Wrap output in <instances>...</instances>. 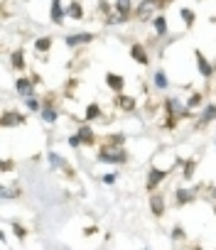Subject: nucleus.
I'll list each match as a JSON object with an SVG mask.
<instances>
[{
	"label": "nucleus",
	"instance_id": "obj_1",
	"mask_svg": "<svg viewBox=\"0 0 216 250\" xmlns=\"http://www.w3.org/2000/svg\"><path fill=\"white\" fill-rule=\"evenodd\" d=\"M96 160L103 162V165H126V162L130 160V155H128L126 147H116V145L103 143V145H98V150H96Z\"/></svg>",
	"mask_w": 216,
	"mask_h": 250
},
{
	"label": "nucleus",
	"instance_id": "obj_2",
	"mask_svg": "<svg viewBox=\"0 0 216 250\" xmlns=\"http://www.w3.org/2000/svg\"><path fill=\"white\" fill-rule=\"evenodd\" d=\"M162 105H165V113H167L170 118H179V120H182V118H192V115H194V113L187 108V103H182L177 96H167V98L162 101Z\"/></svg>",
	"mask_w": 216,
	"mask_h": 250
},
{
	"label": "nucleus",
	"instance_id": "obj_3",
	"mask_svg": "<svg viewBox=\"0 0 216 250\" xmlns=\"http://www.w3.org/2000/svg\"><path fill=\"white\" fill-rule=\"evenodd\" d=\"M167 177H170V169L150 167V169H148V179H145V189H148V194H155V191L165 184Z\"/></svg>",
	"mask_w": 216,
	"mask_h": 250
},
{
	"label": "nucleus",
	"instance_id": "obj_4",
	"mask_svg": "<svg viewBox=\"0 0 216 250\" xmlns=\"http://www.w3.org/2000/svg\"><path fill=\"white\" fill-rule=\"evenodd\" d=\"M194 62H196V71H199V76H201V79L211 81V79L216 76V66L206 59V54H204L201 49H194Z\"/></svg>",
	"mask_w": 216,
	"mask_h": 250
},
{
	"label": "nucleus",
	"instance_id": "obj_5",
	"mask_svg": "<svg viewBox=\"0 0 216 250\" xmlns=\"http://www.w3.org/2000/svg\"><path fill=\"white\" fill-rule=\"evenodd\" d=\"M214 120H216V103L211 101V103H206V105L201 108V113L196 115V120H194V130H206Z\"/></svg>",
	"mask_w": 216,
	"mask_h": 250
},
{
	"label": "nucleus",
	"instance_id": "obj_6",
	"mask_svg": "<svg viewBox=\"0 0 216 250\" xmlns=\"http://www.w3.org/2000/svg\"><path fill=\"white\" fill-rule=\"evenodd\" d=\"M13 91H15L20 98H35V93H37V83H35L30 76H18L15 83H13Z\"/></svg>",
	"mask_w": 216,
	"mask_h": 250
},
{
	"label": "nucleus",
	"instance_id": "obj_7",
	"mask_svg": "<svg viewBox=\"0 0 216 250\" xmlns=\"http://www.w3.org/2000/svg\"><path fill=\"white\" fill-rule=\"evenodd\" d=\"M155 10H160V3L157 0H140V3L135 5V13H133V18L135 20H152L155 18Z\"/></svg>",
	"mask_w": 216,
	"mask_h": 250
},
{
	"label": "nucleus",
	"instance_id": "obj_8",
	"mask_svg": "<svg viewBox=\"0 0 216 250\" xmlns=\"http://www.w3.org/2000/svg\"><path fill=\"white\" fill-rule=\"evenodd\" d=\"M20 125H27V115L20 113L18 108H5L3 110V128H20Z\"/></svg>",
	"mask_w": 216,
	"mask_h": 250
},
{
	"label": "nucleus",
	"instance_id": "obj_9",
	"mask_svg": "<svg viewBox=\"0 0 216 250\" xmlns=\"http://www.w3.org/2000/svg\"><path fill=\"white\" fill-rule=\"evenodd\" d=\"M196 201V189H189V187H174V206L182 208V206H189Z\"/></svg>",
	"mask_w": 216,
	"mask_h": 250
},
{
	"label": "nucleus",
	"instance_id": "obj_10",
	"mask_svg": "<svg viewBox=\"0 0 216 250\" xmlns=\"http://www.w3.org/2000/svg\"><path fill=\"white\" fill-rule=\"evenodd\" d=\"M52 98H54V93H49V96H47L44 108H42V113H40V118H42L47 125H54V123L59 120V108H57V103H54Z\"/></svg>",
	"mask_w": 216,
	"mask_h": 250
},
{
	"label": "nucleus",
	"instance_id": "obj_11",
	"mask_svg": "<svg viewBox=\"0 0 216 250\" xmlns=\"http://www.w3.org/2000/svg\"><path fill=\"white\" fill-rule=\"evenodd\" d=\"M64 20H66V8H64V3H62V0H49V22L57 25V27H62Z\"/></svg>",
	"mask_w": 216,
	"mask_h": 250
},
{
	"label": "nucleus",
	"instance_id": "obj_12",
	"mask_svg": "<svg viewBox=\"0 0 216 250\" xmlns=\"http://www.w3.org/2000/svg\"><path fill=\"white\" fill-rule=\"evenodd\" d=\"M93 40H96L93 32H76V35H66V37H64V44H66L69 49H76V47L91 44Z\"/></svg>",
	"mask_w": 216,
	"mask_h": 250
},
{
	"label": "nucleus",
	"instance_id": "obj_13",
	"mask_svg": "<svg viewBox=\"0 0 216 250\" xmlns=\"http://www.w3.org/2000/svg\"><path fill=\"white\" fill-rule=\"evenodd\" d=\"M113 105L118 110H123V113H135L138 110V98L135 96H128V93H116Z\"/></svg>",
	"mask_w": 216,
	"mask_h": 250
},
{
	"label": "nucleus",
	"instance_id": "obj_14",
	"mask_svg": "<svg viewBox=\"0 0 216 250\" xmlns=\"http://www.w3.org/2000/svg\"><path fill=\"white\" fill-rule=\"evenodd\" d=\"M76 135H79V140H81V145L84 147H96V130L91 128V125H79L76 128Z\"/></svg>",
	"mask_w": 216,
	"mask_h": 250
},
{
	"label": "nucleus",
	"instance_id": "obj_15",
	"mask_svg": "<svg viewBox=\"0 0 216 250\" xmlns=\"http://www.w3.org/2000/svg\"><path fill=\"white\" fill-rule=\"evenodd\" d=\"M150 213L155 216V218H162L165 216V211H167V206H165V196L160 194V191H155V194H150Z\"/></svg>",
	"mask_w": 216,
	"mask_h": 250
},
{
	"label": "nucleus",
	"instance_id": "obj_16",
	"mask_svg": "<svg viewBox=\"0 0 216 250\" xmlns=\"http://www.w3.org/2000/svg\"><path fill=\"white\" fill-rule=\"evenodd\" d=\"M106 86L111 88L113 93H123L126 91V76H121L116 71H108L106 74Z\"/></svg>",
	"mask_w": 216,
	"mask_h": 250
},
{
	"label": "nucleus",
	"instance_id": "obj_17",
	"mask_svg": "<svg viewBox=\"0 0 216 250\" xmlns=\"http://www.w3.org/2000/svg\"><path fill=\"white\" fill-rule=\"evenodd\" d=\"M150 25H152V32H155L157 40H165V37L170 35V27H167V18H165V15H155V18L150 20Z\"/></svg>",
	"mask_w": 216,
	"mask_h": 250
},
{
	"label": "nucleus",
	"instance_id": "obj_18",
	"mask_svg": "<svg viewBox=\"0 0 216 250\" xmlns=\"http://www.w3.org/2000/svg\"><path fill=\"white\" fill-rule=\"evenodd\" d=\"M128 52H130V57H133V59H135L138 64H140V66H150V54H148V49H145L143 44L133 42Z\"/></svg>",
	"mask_w": 216,
	"mask_h": 250
},
{
	"label": "nucleus",
	"instance_id": "obj_19",
	"mask_svg": "<svg viewBox=\"0 0 216 250\" xmlns=\"http://www.w3.org/2000/svg\"><path fill=\"white\" fill-rule=\"evenodd\" d=\"M10 66H13L15 71H25V69H27V62H25V52H22L20 47L10 52Z\"/></svg>",
	"mask_w": 216,
	"mask_h": 250
},
{
	"label": "nucleus",
	"instance_id": "obj_20",
	"mask_svg": "<svg viewBox=\"0 0 216 250\" xmlns=\"http://www.w3.org/2000/svg\"><path fill=\"white\" fill-rule=\"evenodd\" d=\"M152 86H155L157 91H167V88H170V79H167V71H165V69H155V74H152Z\"/></svg>",
	"mask_w": 216,
	"mask_h": 250
},
{
	"label": "nucleus",
	"instance_id": "obj_21",
	"mask_svg": "<svg viewBox=\"0 0 216 250\" xmlns=\"http://www.w3.org/2000/svg\"><path fill=\"white\" fill-rule=\"evenodd\" d=\"M84 5L79 3V0H71V3L66 5V18H71V20H76V22H81L84 20Z\"/></svg>",
	"mask_w": 216,
	"mask_h": 250
},
{
	"label": "nucleus",
	"instance_id": "obj_22",
	"mask_svg": "<svg viewBox=\"0 0 216 250\" xmlns=\"http://www.w3.org/2000/svg\"><path fill=\"white\" fill-rule=\"evenodd\" d=\"M22 196V189L15 184V187H10V184H3L0 187V199L3 201H10V199H20Z\"/></svg>",
	"mask_w": 216,
	"mask_h": 250
},
{
	"label": "nucleus",
	"instance_id": "obj_23",
	"mask_svg": "<svg viewBox=\"0 0 216 250\" xmlns=\"http://www.w3.org/2000/svg\"><path fill=\"white\" fill-rule=\"evenodd\" d=\"M101 118H103L101 105H98V103H88L86 110H84V120H86V123H93V120H101Z\"/></svg>",
	"mask_w": 216,
	"mask_h": 250
},
{
	"label": "nucleus",
	"instance_id": "obj_24",
	"mask_svg": "<svg viewBox=\"0 0 216 250\" xmlns=\"http://www.w3.org/2000/svg\"><path fill=\"white\" fill-rule=\"evenodd\" d=\"M52 44H54V40H52L49 35H44V37H37L32 47H35V52H37V54H47V52L52 49Z\"/></svg>",
	"mask_w": 216,
	"mask_h": 250
},
{
	"label": "nucleus",
	"instance_id": "obj_25",
	"mask_svg": "<svg viewBox=\"0 0 216 250\" xmlns=\"http://www.w3.org/2000/svg\"><path fill=\"white\" fill-rule=\"evenodd\" d=\"M184 103H187V108H189L192 113L206 105V103H204V93H201V91H194V93H192V96H189V98H187Z\"/></svg>",
	"mask_w": 216,
	"mask_h": 250
},
{
	"label": "nucleus",
	"instance_id": "obj_26",
	"mask_svg": "<svg viewBox=\"0 0 216 250\" xmlns=\"http://www.w3.org/2000/svg\"><path fill=\"white\" fill-rule=\"evenodd\" d=\"M179 18H182V22H184L187 30H192L194 22H196V13H194V8H179Z\"/></svg>",
	"mask_w": 216,
	"mask_h": 250
},
{
	"label": "nucleus",
	"instance_id": "obj_27",
	"mask_svg": "<svg viewBox=\"0 0 216 250\" xmlns=\"http://www.w3.org/2000/svg\"><path fill=\"white\" fill-rule=\"evenodd\" d=\"M47 162H49V167H52V169H66V165H69V162H66L62 155H57L54 150H49V152H47Z\"/></svg>",
	"mask_w": 216,
	"mask_h": 250
},
{
	"label": "nucleus",
	"instance_id": "obj_28",
	"mask_svg": "<svg viewBox=\"0 0 216 250\" xmlns=\"http://www.w3.org/2000/svg\"><path fill=\"white\" fill-rule=\"evenodd\" d=\"M194 172H196V160H194V157L184 160V162H182V179L189 182V179L194 177Z\"/></svg>",
	"mask_w": 216,
	"mask_h": 250
},
{
	"label": "nucleus",
	"instance_id": "obj_29",
	"mask_svg": "<svg viewBox=\"0 0 216 250\" xmlns=\"http://www.w3.org/2000/svg\"><path fill=\"white\" fill-rule=\"evenodd\" d=\"M25 108H27V113H42L44 101H40L37 96H35V98H25Z\"/></svg>",
	"mask_w": 216,
	"mask_h": 250
},
{
	"label": "nucleus",
	"instance_id": "obj_30",
	"mask_svg": "<svg viewBox=\"0 0 216 250\" xmlns=\"http://www.w3.org/2000/svg\"><path fill=\"white\" fill-rule=\"evenodd\" d=\"M10 228H13V233H15V238H18V240H25V238H27V228H25L22 223H18V221H15V223H10Z\"/></svg>",
	"mask_w": 216,
	"mask_h": 250
},
{
	"label": "nucleus",
	"instance_id": "obj_31",
	"mask_svg": "<svg viewBox=\"0 0 216 250\" xmlns=\"http://www.w3.org/2000/svg\"><path fill=\"white\" fill-rule=\"evenodd\" d=\"M98 13L106 15V18H111L113 15V3H108V0H98Z\"/></svg>",
	"mask_w": 216,
	"mask_h": 250
},
{
	"label": "nucleus",
	"instance_id": "obj_32",
	"mask_svg": "<svg viewBox=\"0 0 216 250\" xmlns=\"http://www.w3.org/2000/svg\"><path fill=\"white\" fill-rule=\"evenodd\" d=\"M108 145H116V147H126V135L123 133H116V135H108L106 140Z\"/></svg>",
	"mask_w": 216,
	"mask_h": 250
},
{
	"label": "nucleus",
	"instance_id": "obj_33",
	"mask_svg": "<svg viewBox=\"0 0 216 250\" xmlns=\"http://www.w3.org/2000/svg\"><path fill=\"white\" fill-rule=\"evenodd\" d=\"M177 123H179V118H165V125H162V130H167V133H172V130H177Z\"/></svg>",
	"mask_w": 216,
	"mask_h": 250
},
{
	"label": "nucleus",
	"instance_id": "obj_34",
	"mask_svg": "<svg viewBox=\"0 0 216 250\" xmlns=\"http://www.w3.org/2000/svg\"><path fill=\"white\" fill-rule=\"evenodd\" d=\"M116 179H118V172H108V174H103V177H101V182H103V184H116Z\"/></svg>",
	"mask_w": 216,
	"mask_h": 250
},
{
	"label": "nucleus",
	"instance_id": "obj_35",
	"mask_svg": "<svg viewBox=\"0 0 216 250\" xmlns=\"http://www.w3.org/2000/svg\"><path fill=\"white\" fill-rule=\"evenodd\" d=\"M187 235H184V228L182 226H174L172 228V240H184Z\"/></svg>",
	"mask_w": 216,
	"mask_h": 250
},
{
	"label": "nucleus",
	"instance_id": "obj_36",
	"mask_svg": "<svg viewBox=\"0 0 216 250\" xmlns=\"http://www.w3.org/2000/svg\"><path fill=\"white\" fill-rule=\"evenodd\" d=\"M66 143H69V147H74V150H76V147H84V145H81V140H79V135H76V133H74V135H69V138H66Z\"/></svg>",
	"mask_w": 216,
	"mask_h": 250
},
{
	"label": "nucleus",
	"instance_id": "obj_37",
	"mask_svg": "<svg viewBox=\"0 0 216 250\" xmlns=\"http://www.w3.org/2000/svg\"><path fill=\"white\" fill-rule=\"evenodd\" d=\"M10 169H13V162H10V160H5V162H3V172H5V174H8V172H10Z\"/></svg>",
	"mask_w": 216,
	"mask_h": 250
},
{
	"label": "nucleus",
	"instance_id": "obj_38",
	"mask_svg": "<svg viewBox=\"0 0 216 250\" xmlns=\"http://www.w3.org/2000/svg\"><path fill=\"white\" fill-rule=\"evenodd\" d=\"M96 230H98V226H88L84 233H86V235H91V233H96Z\"/></svg>",
	"mask_w": 216,
	"mask_h": 250
},
{
	"label": "nucleus",
	"instance_id": "obj_39",
	"mask_svg": "<svg viewBox=\"0 0 216 250\" xmlns=\"http://www.w3.org/2000/svg\"><path fill=\"white\" fill-rule=\"evenodd\" d=\"M30 79H32V81H35V83H42V76H40V74H32V76H30Z\"/></svg>",
	"mask_w": 216,
	"mask_h": 250
},
{
	"label": "nucleus",
	"instance_id": "obj_40",
	"mask_svg": "<svg viewBox=\"0 0 216 250\" xmlns=\"http://www.w3.org/2000/svg\"><path fill=\"white\" fill-rule=\"evenodd\" d=\"M209 191H211V199H214V204H216V187H211Z\"/></svg>",
	"mask_w": 216,
	"mask_h": 250
},
{
	"label": "nucleus",
	"instance_id": "obj_41",
	"mask_svg": "<svg viewBox=\"0 0 216 250\" xmlns=\"http://www.w3.org/2000/svg\"><path fill=\"white\" fill-rule=\"evenodd\" d=\"M192 250H206V248H201V245H194V248H192Z\"/></svg>",
	"mask_w": 216,
	"mask_h": 250
},
{
	"label": "nucleus",
	"instance_id": "obj_42",
	"mask_svg": "<svg viewBox=\"0 0 216 250\" xmlns=\"http://www.w3.org/2000/svg\"><path fill=\"white\" fill-rule=\"evenodd\" d=\"M214 216H216V204H214Z\"/></svg>",
	"mask_w": 216,
	"mask_h": 250
},
{
	"label": "nucleus",
	"instance_id": "obj_43",
	"mask_svg": "<svg viewBox=\"0 0 216 250\" xmlns=\"http://www.w3.org/2000/svg\"><path fill=\"white\" fill-rule=\"evenodd\" d=\"M214 150H216V140H214Z\"/></svg>",
	"mask_w": 216,
	"mask_h": 250
},
{
	"label": "nucleus",
	"instance_id": "obj_44",
	"mask_svg": "<svg viewBox=\"0 0 216 250\" xmlns=\"http://www.w3.org/2000/svg\"><path fill=\"white\" fill-rule=\"evenodd\" d=\"M143 250H148V248H143Z\"/></svg>",
	"mask_w": 216,
	"mask_h": 250
}]
</instances>
